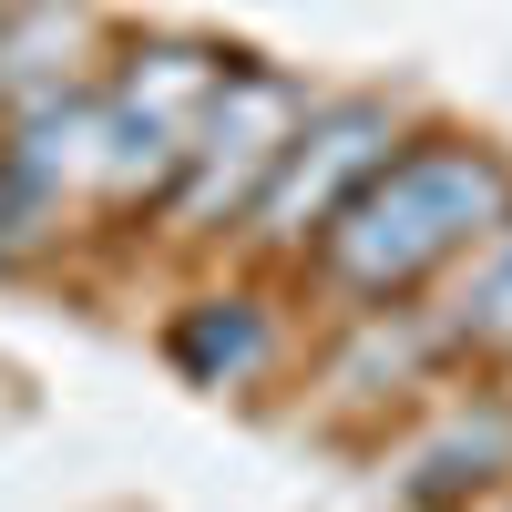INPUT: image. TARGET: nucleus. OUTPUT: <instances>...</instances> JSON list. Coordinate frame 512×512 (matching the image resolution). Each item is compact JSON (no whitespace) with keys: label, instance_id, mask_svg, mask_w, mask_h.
Instances as JSON below:
<instances>
[{"label":"nucleus","instance_id":"obj_1","mask_svg":"<svg viewBox=\"0 0 512 512\" xmlns=\"http://www.w3.org/2000/svg\"><path fill=\"white\" fill-rule=\"evenodd\" d=\"M492 226H512V144L461 134V123H410L287 277L318 318L400 308V297H431Z\"/></svg>","mask_w":512,"mask_h":512},{"label":"nucleus","instance_id":"obj_2","mask_svg":"<svg viewBox=\"0 0 512 512\" xmlns=\"http://www.w3.org/2000/svg\"><path fill=\"white\" fill-rule=\"evenodd\" d=\"M226 72V41L195 31H113V52L93 72V123H103V185H93V226H134L164 205L185 164V134L205 93Z\"/></svg>","mask_w":512,"mask_h":512},{"label":"nucleus","instance_id":"obj_3","mask_svg":"<svg viewBox=\"0 0 512 512\" xmlns=\"http://www.w3.org/2000/svg\"><path fill=\"white\" fill-rule=\"evenodd\" d=\"M297 113H308V72L226 52L216 93H205L195 134H185V164H175V185H164V205H154V236L164 246H236L256 185L277 175V154L297 134Z\"/></svg>","mask_w":512,"mask_h":512},{"label":"nucleus","instance_id":"obj_4","mask_svg":"<svg viewBox=\"0 0 512 512\" xmlns=\"http://www.w3.org/2000/svg\"><path fill=\"white\" fill-rule=\"evenodd\" d=\"M410 103L400 93H308V113H297V134H287V154H277V175L256 185V205H246V226H236V256L246 267H297L308 256V236L349 205L379 164H390V144L410 134Z\"/></svg>","mask_w":512,"mask_h":512},{"label":"nucleus","instance_id":"obj_5","mask_svg":"<svg viewBox=\"0 0 512 512\" xmlns=\"http://www.w3.org/2000/svg\"><path fill=\"white\" fill-rule=\"evenodd\" d=\"M379 492L400 512H472V502L512 492V379L461 369L420 410H400L379 431Z\"/></svg>","mask_w":512,"mask_h":512},{"label":"nucleus","instance_id":"obj_6","mask_svg":"<svg viewBox=\"0 0 512 512\" xmlns=\"http://www.w3.org/2000/svg\"><path fill=\"white\" fill-rule=\"evenodd\" d=\"M472 359L451 349V328L431 318V297H400V308H349L328 318V338L308 349V379H318V420L359 431V420H400L461 379Z\"/></svg>","mask_w":512,"mask_h":512},{"label":"nucleus","instance_id":"obj_7","mask_svg":"<svg viewBox=\"0 0 512 512\" xmlns=\"http://www.w3.org/2000/svg\"><path fill=\"white\" fill-rule=\"evenodd\" d=\"M308 308V297H297ZM287 297L267 277H216L195 287L175 318H164V359H175L195 390H226V400H256L267 379L297 369V349H308V318H297Z\"/></svg>","mask_w":512,"mask_h":512},{"label":"nucleus","instance_id":"obj_8","mask_svg":"<svg viewBox=\"0 0 512 512\" xmlns=\"http://www.w3.org/2000/svg\"><path fill=\"white\" fill-rule=\"evenodd\" d=\"M103 52H113V31L82 11V0H0V103L93 82Z\"/></svg>","mask_w":512,"mask_h":512},{"label":"nucleus","instance_id":"obj_9","mask_svg":"<svg viewBox=\"0 0 512 512\" xmlns=\"http://www.w3.org/2000/svg\"><path fill=\"white\" fill-rule=\"evenodd\" d=\"M431 318L451 328V349L472 359V369H502V379H512V226H492V236L431 287Z\"/></svg>","mask_w":512,"mask_h":512},{"label":"nucleus","instance_id":"obj_10","mask_svg":"<svg viewBox=\"0 0 512 512\" xmlns=\"http://www.w3.org/2000/svg\"><path fill=\"white\" fill-rule=\"evenodd\" d=\"M72 226L52 216V205H41L21 175H11V164H0V277H21V267H41V256H52Z\"/></svg>","mask_w":512,"mask_h":512},{"label":"nucleus","instance_id":"obj_11","mask_svg":"<svg viewBox=\"0 0 512 512\" xmlns=\"http://www.w3.org/2000/svg\"><path fill=\"white\" fill-rule=\"evenodd\" d=\"M472 512H512V492H492V502H472Z\"/></svg>","mask_w":512,"mask_h":512}]
</instances>
